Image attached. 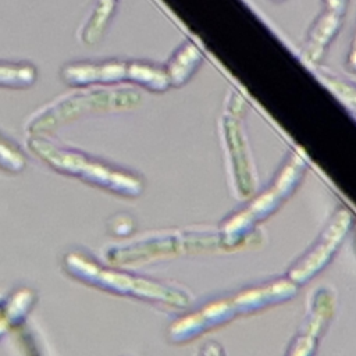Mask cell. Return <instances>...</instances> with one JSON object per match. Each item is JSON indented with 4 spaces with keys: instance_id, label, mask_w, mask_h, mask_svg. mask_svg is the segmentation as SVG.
Listing matches in <instances>:
<instances>
[{
    "instance_id": "cell-1",
    "label": "cell",
    "mask_w": 356,
    "mask_h": 356,
    "mask_svg": "<svg viewBox=\"0 0 356 356\" xmlns=\"http://www.w3.org/2000/svg\"><path fill=\"white\" fill-rule=\"evenodd\" d=\"M298 291V285L288 278H280L263 285L252 286L211 300L196 312L177 320L168 331L172 342H188L207 330L225 324L236 316L253 313L260 309L285 302Z\"/></svg>"
},
{
    "instance_id": "cell-2",
    "label": "cell",
    "mask_w": 356,
    "mask_h": 356,
    "mask_svg": "<svg viewBox=\"0 0 356 356\" xmlns=\"http://www.w3.org/2000/svg\"><path fill=\"white\" fill-rule=\"evenodd\" d=\"M307 171V160L299 149H291L271 181L256 191L246 203L228 216L220 228L221 242L235 245L253 231L254 225L274 211L296 191Z\"/></svg>"
},
{
    "instance_id": "cell-3",
    "label": "cell",
    "mask_w": 356,
    "mask_h": 356,
    "mask_svg": "<svg viewBox=\"0 0 356 356\" xmlns=\"http://www.w3.org/2000/svg\"><path fill=\"white\" fill-rule=\"evenodd\" d=\"M217 134L231 195L235 199L248 200L257 191L259 175L245 127V115L222 108L217 121Z\"/></svg>"
},
{
    "instance_id": "cell-4",
    "label": "cell",
    "mask_w": 356,
    "mask_h": 356,
    "mask_svg": "<svg viewBox=\"0 0 356 356\" xmlns=\"http://www.w3.org/2000/svg\"><path fill=\"white\" fill-rule=\"evenodd\" d=\"M60 76L70 86L129 82L149 90L159 79V70L156 63L149 60L106 58L68 63L61 68Z\"/></svg>"
},
{
    "instance_id": "cell-5",
    "label": "cell",
    "mask_w": 356,
    "mask_h": 356,
    "mask_svg": "<svg viewBox=\"0 0 356 356\" xmlns=\"http://www.w3.org/2000/svg\"><path fill=\"white\" fill-rule=\"evenodd\" d=\"M31 147L51 163L54 168L64 170L65 172L79 174L81 177L89 178L114 192L127 196H136L143 189L142 179L135 174L102 164L99 161H90L88 157L81 156L76 152L57 147L44 139L33 138L31 140Z\"/></svg>"
},
{
    "instance_id": "cell-6",
    "label": "cell",
    "mask_w": 356,
    "mask_h": 356,
    "mask_svg": "<svg viewBox=\"0 0 356 356\" xmlns=\"http://www.w3.org/2000/svg\"><path fill=\"white\" fill-rule=\"evenodd\" d=\"M140 100V95L131 89L113 90H90L70 96L65 100L54 103L38 114L32 115L28 125L32 131H39L58 122H64L82 113L95 110H127L135 107Z\"/></svg>"
},
{
    "instance_id": "cell-7",
    "label": "cell",
    "mask_w": 356,
    "mask_h": 356,
    "mask_svg": "<svg viewBox=\"0 0 356 356\" xmlns=\"http://www.w3.org/2000/svg\"><path fill=\"white\" fill-rule=\"evenodd\" d=\"M352 221V213L346 207H338L316 242L296 263L292 264L286 278L299 286L320 273L346 238Z\"/></svg>"
},
{
    "instance_id": "cell-8",
    "label": "cell",
    "mask_w": 356,
    "mask_h": 356,
    "mask_svg": "<svg viewBox=\"0 0 356 356\" xmlns=\"http://www.w3.org/2000/svg\"><path fill=\"white\" fill-rule=\"evenodd\" d=\"M306 321L293 338L286 356H313L317 341L334 310V299L327 288H320L310 298Z\"/></svg>"
},
{
    "instance_id": "cell-9",
    "label": "cell",
    "mask_w": 356,
    "mask_h": 356,
    "mask_svg": "<svg viewBox=\"0 0 356 356\" xmlns=\"http://www.w3.org/2000/svg\"><path fill=\"white\" fill-rule=\"evenodd\" d=\"M342 25L343 17L327 10H321L314 17L305 33L300 49V53L307 63L318 65L325 58L327 51Z\"/></svg>"
},
{
    "instance_id": "cell-10",
    "label": "cell",
    "mask_w": 356,
    "mask_h": 356,
    "mask_svg": "<svg viewBox=\"0 0 356 356\" xmlns=\"http://www.w3.org/2000/svg\"><path fill=\"white\" fill-rule=\"evenodd\" d=\"M204 61L203 51L191 39L184 40L163 64L170 88L186 85Z\"/></svg>"
},
{
    "instance_id": "cell-11",
    "label": "cell",
    "mask_w": 356,
    "mask_h": 356,
    "mask_svg": "<svg viewBox=\"0 0 356 356\" xmlns=\"http://www.w3.org/2000/svg\"><path fill=\"white\" fill-rule=\"evenodd\" d=\"M36 68L28 63H13L0 60V86L10 89H25L35 83Z\"/></svg>"
},
{
    "instance_id": "cell-12",
    "label": "cell",
    "mask_w": 356,
    "mask_h": 356,
    "mask_svg": "<svg viewBox=\"0 0 356 356\" xmlns=\"http://www.w3.org/2000/svg\"><path fill=\"white\" fill-rule=\"evenodd\" d=\"M115 6L117 0H96L95 8L82 31L85 43H96L100 39L114 14Z\"/></svg>"
},
{
    "instance_id": "cell-13",
    "label": "cell",
    "mask_w": 356,
    "mask_h": 356,
    "mask_svg": "<svg viewBox=\"0 0 356 356\" xmlns=\"http://www.w3.org/2000/svg\"><path fill=\"white\" fill-rule=\"evenodd\" d=\"M320 79L356 121V82L330 71H320Z\"/></svg>"
},
{
    "instance_id": "cell-14",
    "label": "cell",
    "mask_w": 356,
    "mask_h": 356,
    "mask_svg": "<svg viewBox=\"0 0 356 356\" xmlns=\"http://www.w3.org/2000/svg\"><path fill=\"white\" fill-rule=\"evenodd\" d=\"M0 164L8 170H19L24 165L22 156L0 135Z\"/></svg>"
},
{
    "instance_id": "cell-15",
    "label": "cell",
    "mask_w": 356,
    "mask_h": 356,
    "mask_svg": "<svg viewBox=\"0 0 356 356\" xmlns=\"http://www.w3.org/2000/svg\"><path fill=\"white\" fill-rule=\"evenodd\" d=\"M345 67L349 72L356 74V24L349 40V46H348V51H346V57H345Z\"/></svg>"
},
{
    "instance_id": "cell-16",
    "label": "cell",
    "mask_w": 356,
    "mask_h": 356,
    "mask_svg": "<svg viewBox=\"0 0 356 356\" xmlns=\"http://www.w3.org/2000/svg\"><path fill=\"white\" fill-rule=\"evenodd\" d=\"M323 10L331 11L341 17H345L349 6V0H321Z\"/></svg>"
},
{
    "instance_id": "cell-17",
    "label": "cell",
    "mask_w": 356,
    "mask_h": 356,
    "mask_svg": "<svg viewBox=\"0 0 356 356\" xmlns=\"http://www.w3.org/2000/svg\"><path fill=\"white\" fill-rule=\"evenodd\" d=\"M200 356H224V352L218 343L209 342L203 346Z\"/></svg>"
},
{
    "instance_id": "cell-18",
    "label": "cell",
    "mask_w": 356,
    "mask_h": 356,
    "mask_svg": "<svg viewBox=\"0 0 356 356\" xmlns=\"http://www.w3.org/2000/svg\"><path fill=\"white\" fill-rule=\"evenodd\" d=\"M270 1H273V3H284L285 0H270Z\"/></svg>"
}]
</instances>
